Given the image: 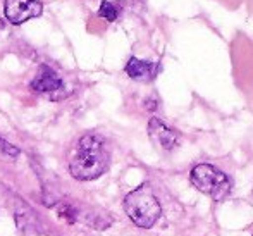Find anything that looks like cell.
<instances>
[{
  "label": "cell",
  "mask_w": 253,
  "mask_h": 236,
  "mask_svg": "<svg viewBox=\"0 0 253 236\" xmlns=\"http://www.w3.org/2000/svg\"><path fill=\"white\" fill-rule=\"evenodd\" d=\"M0 152L5 153V155H9V157H17L21 153V150L17 148L16 145H12L10 142H7L5 138L0 137Z\"/></svg>",
  "instance_id": "8fae6325"
},
{
  "label": "cell",
  "mask_w": 253,
  "mask_h": 236,
  "mask_svg": "<svg viewBox=\"0 0 253 236\" xmlns=\"http://www.w3.org/2000/svg\"><path fill=\"white\" fill-rule=\"evenodd\" d=\"M190 181L198 191L210 196L212 200H217V202L227 198L233 191V180L210 164L195 166L190 173Z\"/></svg>",
  "instance_id": "3957f363"
},
{
  "label": "cell",
  "mask_w": 253,
  "mask_h": 236,
  "mask_svg": "<svg viewBox=\"0 0 253 236\" xmlns=\"http://www.w3.org/2000/svg\"><path fill=\"white\" fill-rule=\"evenodd\" d=\"M30 87L37 94H57V92H62L64 83L52 67L43 64V66H40V69H38L37 76L33 78Z\"/></svg>",
  "instance_id": "8992f818"
},
{
  "label": "cell",
  "mask_w": 253,
  "mask_h": 236,
  "mask_svg": "<svg viewBox=\"0 0 253 236\" xmlns=\"http://www.w3.org/2000/svg\"><path fill=\"white\" fill-rule=\"evenodd\" d=\"M148 135H150L152 142L155 145H159L164 150H174L179 145V133L172 128L167 126L164 121H160L159 117H152L148 121Z\"/></svg>",
  "instance_id": "5b68a950"
},
{
  "label": "cell",
  "mask_w": 253,
  "mask_h": 236,
  "mask_svg": "<svg viewBox=\"0 0 253 236\" xmlns=\"http://www.w3.org/2000/svg\"><path fill=\"white\" fill-rule=\"evenodd\" d=\"M3 14L12 24H23L26 21L43 14V3L38 0H5Z\"/></svg>",
  "instance_id": "277c9868"
},
{
  "label": "cell",
  "mask_w": 253,
  "mask_h": 236,
  "mask_svg": "<svg viewBox=\"0 0 253 236\" xmlns=\"http://www.w3.org/2000/svg\"><path fill=\"white\" fill-rule=\"evenodd\" d=\"M98 16L103 17L105 21H109V23H114V21L119 17V9H117L112 2L103 0V2L100 3V9H98Z\"/></svg>",
  "instance_id": "30bf717a"
},
{
  "label": "cell",
  "mask_w": 253,
  "mask_h": 236,
  "mask_svg": "<svg viewBox=\"0 0 253 236\" xmlns=\"http://www.w3.org/2000/svg\"><path fill=\"white\" fill-rule=\"evenodd\" d=\"M110 166V152L105 140L88 133L80 138L69 162V173L80 181H91L107 173Z\"/></svg>",
  "instance_id": "6da1fadb"
},
{
  "label": "cell",
  "mask_w": 253,
  "mask_h": 236,
  "mask_svg": "<svg viewBox=\"0 0 253 236\" xmlns=\"http://www.w3.org/2000/svg\"><path fill=\"white\" fill-rule=\"evenodd\" d=\"M57 216L67 224H74L80 221V210L69 202H60L57 205Z\"/></svg>",
  "instance_id": "9c48e42d"
},
{
  "label": "cell",
  "mask_w": 253,
  "mask_h": 236,
  "mask_svg": "<svg viewBox=\"0 0 253 236\" xmlns=\"http://www.w3.org/2000/svg\"><path fill=\"white\" fill-rule=\"evenodd\" d=\"M124 210L138 228H152L162 216V207L148 183L140 185L124 198Z\"/></svg>",
  "instance_id": "7a4b0ae2"
},
{
  "label": "cell",
  "mask_w": 253,
  "mask_h": 236,
  "mask_svg": "<svg viewBox=\"0 0 253 236\" xmlns=\"http://www.w3.org/2000/svg\"><path fill=\"white\" fill-rule=\"evenodd\" d=\"M124 69H126V74L131 80L140 81V83H150L160 73V64L150 62V60H141L138 57H131Z\"/></svg>",
  "instance_id": "52a82bcc"
},
{
  "label": "cell",
  "mask_w": 253,
  "mask_h": 236,
  "mask_svg": "<svg viewBox=\"0 0 253 236\" xmlns=\"http://www.w3.org/2000/svg\"><path fill=\"white\" fill-rule=\"evenodd\" d=\"M3 28H5V23H3V21L0 19V33H2V31H3Z\"/></svg>",
  "instance_id": "7c38bea8"
},
{
  "label": "cell",
  "mask_w": 253,
  "mask_h": 236,
  "mask_svg": "<svg viewBox=\"0 0 253 236\" xmlns=\"http://www.w3.org/2000/svg\"><path fill=\"white\" fill-rule=\"evenodd\" d=\"M14 219H16V224H17V228H19L21 233L30 235V236L40 233V230H38L37 216H35V212H33L31 207L23 205V209H19V210L14 212Z\"/></svg>",
  "instance_id": "ba28073f"
}]
</instances>
